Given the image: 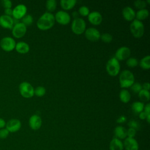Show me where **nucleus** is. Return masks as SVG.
Returning <instances> with one entry per match:
<instances>
[{"label":"nucleus","mask_w":150,"mask_h":150,"mask_svg":"<svg viewBox=\"0 0 150 150\" xmlns=\"http://www.w3.org/2000/svg\"><path fill=\"white\" fill-rule=\"evenodd\" d=\"M55 23L54 16L50 12H45L37 21L38 28L42 30H46L52 28Z\"/></svg>","instance_id":"f257e3e1"},{"label":"nucleus","mask_w":150,"mask_h":150,"mask_svg":"<svg viewBox=\"0 0 150 150\" xmlns=\"http://www.w3.org/2000/svg\"><path fill=\"white\" fill-rule=\"evenodd\" d=\"M135 78L134 74L128 70H122L119 76V81L121 87L128 88L130 87L134 83Z\"/></svg>","instance_id":"f03ea898"},{"label":"nucleus","mask_w":150,"mask_h":150,"mask_svg":"<svg viewBox=\"0 0 150 150\" xmlns=\"http://www.w3.org/2000/svg\"><path fill=\"white\" fill-rule=\"evenodd\" d=\"M129 29L132 35L136 38H141L144 33V26L143 23L137 19L132 21L130 24Z\"/></svg>","instance_id":"7ed1b4c3"},{"label":"nucleus","mask_w":150,"mask_h":150,"mask_svg":"<svg viewBox=\"0 0 150 150\" xmlns=\"http://www.w3.org/2000/svg\"><path fill=\"white\" fill-rule=\"evenodd\" d=\"M120 64L115 57L111 58L106 64V71L111 76H116L120 72Z\"/></svg>","instance_id":"20e7f679"},{"label":"nucleus","mask_w":150,"mask_h":150,"mask_svg":"<svg viewBox=\"0 0 150 150\" xmlns=\"http://www.w3.org/2000/svg\"><path fill=\"white\" fill-rule=\"evenodd\" d=\"M86 23L83 18H77L73 19L71 28L72 32L76 35H81L86 30Z\"/></svg>","instance_id":"39448f33"},{"label":"nucleus","mask_w":150,"mask_h":150,"mask_svg":"<svg viewBox=\"0 0 150 150\" xmlns=\"http://www.w3.org/2000/svg\"><path fill=\"white\" fill-rule=\"evenodd\" d=\"M34 89L32 84L27 81L22 82L19 86L21 95L26 98H31L34 96Z\"/></svg>","instance_id":"423d86ee"},{"label":"nucleus","mask_w":150,"mask_h":150,"mask_svg":"<svg viewBox=\"0 0 150 150\" xmlns=\"http://www.w3.org/2000/svg\"><path fill=\"white\" fill-rule=\"evenodd\" d=\"M15 40L11 37L6 36L3 38L0 41L1 49L5 52H11L15 48Z\"/></svg>","instance_id":"0eeeda50"},{"label":"nucleus","mask_w":150,"mask_h":150,"mask_svg":"<svg viewBox=\"0 0 150 150\" xmlns=\"http://www.w3.org/2000/svg\"><path fill=\"white\" fill-rule=\"evenodd\" d=\"M54 16L55 21H56L59 24L66 25L69 23L71 20L70 15L69 13L64 11H57Z\"/></svg>","instance_id":"6e6552de"},{"label":"nucleus","mask_w":150,"mask_h":150,"mask_svg":"<svg viewBox=\"0 0 150 150\" xmlns=\"http://www.w3.org/2000/svg\"><path fill=\"white\" fill-rule=\"evenodd\" d=\"M26 26L22 22H18L15 23L12 29V35L16 38H21L23 37L26 32Z\"/></svg>","instance_id":"1a4fd4ad"},{"label":"nucleus","mask_w":150,"mask_h":150,"mask_svg":"<svg viewBox=\"0 0 150 150\" xmlns=\"http://www.w3.org/2000/svg\"><path fill=\"white\" fill-rule=\"evenodd\" d=\"M131 54V50L127 46H122L118 48L115 53V58L118 60H124L128 59Z\"/></svg>","instance_id":"9d476101"},{"label":"nucleus","mask_w":150,"mask_h":150,"mask_svg":"<svg viewBox=\"0 0 150 150\" xmlns=\"http://www.w3.org/2000/svg\"><path fill=\"white\" fill-rule=\"evenodd\" d=\"M27 8L23 4H19L12 9V16L15 19H22L26 15Z\"/></svg>","instance_id":"9b49d317"},{"label":"nucleus","mask_w":150,"mask_h":150,"mask_svg":"<svg viewBox=\"0 0 150 150\" xmlns=\"http://www.w3.org/2000/svg\"><path fill=\"white\" fill-rule=\"evenodd\" d=\"M100 33L97 29L94 28H89L85 30L86 38L93 42H96L100 39Z\"/></svg>","instance_id":"f8f14e48"},{"label":"nucleus","mask_w":150,"mask_h":150,"mask_svg":"<svg viewBox=\"0 0 150 150\" xmlns=\"http://www.w3.org/2000/svg\"><path fill=\"white\" fill-rule=\"evenodd\" d=\"M21 122L20 120L13 118L9 120L6 123V128L9 132H16L18 131L21 128Z\"/></svg>","instance_id":"ddd939ff"},{"label":"nucleus","mask_w":150,"mask_h":150,"mask_svg":"<svg viewBox=\"0 0 150 150\" xmlns=\"http://www.w3.org/2000/svg\"><path fill=\"white\" fill-rule=\"evenodd\" d=\"M14 25V19L9 16L2 15L0 16V26L4 29H12Z\"/></svg>","instance_id":"4468645a"},{"label":"nucleus","mask_w":150,"mask_h":150,"mask_svg":"<svg viewBox=\"0 0 150 150\" xmlns=\"http://www.w3.org/2000/svg\"><path fill=\"white\" fill-rule=\"evenodd\" d=\"M42 121L40 116L35 114L32 115L29 120V125L31 129L33 130L39 129L42 125Z\"/></svg>","instance_id":"2eb2a0df"},{"label":"nucleus","mask_w":150,"mask_h":150,"mask_svg":"<svg viewBox=\"0 0 150 150\" xmlns=\"http://www.w3.org/2000/svg\"><path fill=\"white\" fill-rule=\"evenodd\" d=\"M88 21L94 25H100L103 21V17L101 14L97 11H93L88 15Z\"/></svg>","instance_id":"dca6fc26"},{"label":"nucleus","mask_w":150,"mask_h":150,"mask_svg":"<svg viewBox=\"0 0 150 150\" xmlns=\"http://www.w3.org/2000/svg\"><path fill=\"white\" fill-rule=\"evenodd\" d=\"M123 145L126 150H138L139 148L138 142L134 138H125Z\"/></svg>","instance_id":"f3484780"},{"label":"nucleus","mask_w":150,"mask_h":150,"mask_svg":"<svg viewBox=\"0 0 150 150\" xmlns=\"http://www.w3.org/2000/svg\"><path fill=\"white\" fill-rule=\"evenodd\" d=\"M124 18L127 21H132L135 19V12L130 6H125L122 11Z\"/></svg>","instance_id":"a211bd4d"},{"label":"nucleus","mask_w":150,"mask_h":150,"mask_svg":"<svg viewBox=\"0 0 150 150\" xmlns=\"http://www.w3.org/2000/svg\"><path fill=\"white\" fill-rule=\"evenodd\" d=\"M15 49H16L17 52L21 54H25L29 51L30 47L27 43L21 41L16 43Z\"/></svg>","instance_id":"6ab92c4d"},{"label":"nucleus","mask_w":150,"mask_h":150,"mask_svg":"<svg viewBox=\"0 0 150 150\" xmlns=\"http://www.w3.org/2000/svg\"><path fill=\"white\" fill-rule=\"evenodd\" d=\"M124 145L122 141L117 138H113L110 143V150H123Z\"/></svg>","instance_id":"aec40b11"},{"label":"nucleus","mask_w":150,"mask_h":150,"mask_svg":"<svg viewBox=\"0 0 150 150\" xmlns=\"http://www.w3.org/2000/svg\"><path fill=\"white\" fill-rule=\"evenodd\" d=\"M114 134L117 138L119 139H125L127 135V129L122 126H117L114 129Z\"/></svg>","instance_id":"412c9836"},{"label":"nucleus","mask_w":150,"mask_h":150,"mask_svg":"<svg viewBox=\"0 0 150 150\" xmlns=\"http://www.w3.org/2000/svg\"><path fill=\"white\" fill-rule=\"evenodd\" d=\"M76 2V0H61L60 3L63 9L70 10L75 6Z\"/></svg>","instance_id":"4be33fe9"},{"label":"nucleus","mask_w":150,"mask_h":150,"mask_svg":"<svg viewBox=\"0 0 150 150\" xmlns=\"http://www.w3.org/2000/svg\"><path fill=\"white\" fill-rule=\"evenodd\" d=\"M144 108V104L141 101H135L131 105V109L136 114H139L141 112L143 111Z\"/></svg>","instance_id":"5701e85b"},{"label":"nucleus","mask_w":150,"mask_h":150,"mask_svg":"<svg viewBox=\"0 0 150 150\" xmlns=\"http://www.w3.org/2000/svg\"><path fill=\"white\" fill-rule=\"evenodd\" d=\"M120 100L124 103H127L129 101L131 98V94L126 89H122L119 94Z\"/></svg>","instance_id":"b1692460"},{"label":"nucleus","mask_w":150,"mask_h":150,"mask_svg":"<svg viewBox=\"0 0 150 150\" xmlns=\"http://www.w3.org/2000/svg\"><path fill=\"white\" fill-rule=\"evenodd\" d=\"M149 15V11L146 9H142L138 10L137 13H135V17L136 19L138 21H142L145 19Z\"/></svg>","instance_id":"393cba45"},{"label":"nucleus","mask_w":150,"mask_h":150,"mask_svg":"<svg viewBox=\"0 0 150 150\" xmlns=\"http://www.w3.org/2000/svg\"><path fill=\"white\" fill-rule=\"evenodd\" d=\"M139 66L143 69H149L150 68V56L147 55L142 58L139 61Z\"/></svg>","instance_id":"a878e982"},{"label":"nucleus","mask_w":150,"mask_h":150,"mask_svg":"<svg viewBox=\"0 0 150 150\" xmlns=\"http://www.w3.org/2000/svg\"><path fill=\"white\" fill-rule=\"evenodd\" d=\"M138 94L139 99L142 101H148L150 99V93L148 90L142 89Z\"/></svg>","instance_id":"bb28decb"},{"label":"nucleus","mask_w":150,"mask_h":150,"mask_svg":"<svg viewBox=\"0 0 150 150\" xmlns=\"http://www.w3.org/2000/svg\"><path fill=\"white\" fill-rule=\"evenodd\" d=\"M57 6V2L55 0H48L46 2V8L49 12H53Z\"/></svg>","instance_id":"cd10ccee"},{"label":"nucleus","mask_w":150,"mask_h":150,"mask_svg":"<svg viewBox=\"0 0 150 150\" xmlns=\"http://www.w3.org/2000/svg\"><path fill=\"white\" fill-rule=\"evenodd\" d=\"M33 17L31 15L29 14L26 15L22 18V23H23L26 26L31 25L33 23Z\"/></svg>","instance_id":"c85d7f7f"},{"label":"nucleus","mask_w":150,"mask_h":150,"mask_svg":"<svg viewBox=\"0 0 150 150\" xmlns=\"http://www.w3.org/2000/svg\"><path fill=\"white\" fill-rule=\"evenodd\" d=\"M126 64L129 67L133 68L137 66L138 64V60L134 57H129L126 61Z\"/></svg>","instance_id":"c756f323"},{"label":"nucleus","mask_w":150,"mask_h":150,"mask_svg":"<svg viewBox=\"0 0 150 150\" xmlns=\"http://www.w3.org/2000/svg\"><path fill=\"white\" fill-rule=\"evenodd\" d=\"M46 93V89L43 86H38L34 89V95L38 97H42Z\"/></svg>","instance_id":"7c9ffc66"},{"label":"nucleus","mask_w":150,"mask_h":150,"mask_svg":"<svg viewBox=\"0 0 150 150\" xmlns=\"http://www.w3.org/2000/svg\"><path fill=\"white\" fill-rule=\"evenodd\" d=\"M100 39L104 43H110L112 40V36L108 33H105L100 36Z\"/></svg>","instance_id":"2f4dec72"},{"label":"nucleus","mask_w":150,"mask_h":150,"mask_svg":"<svg viewBox=\"0 0 150 150\" xmlns=\"http://www.w3.org/2000/svg\"><path fill=\"white\" fill-rule=\"evenodd\" d=\"M146 5L147 4L146 1L143 0H137L134 2V6L139 9H145L146 6Z\"/></svg>","instance_id":"473e14b6"},{"label":"nucleus","mask_w":150,"mask_h":150,"mask_svg":"<svg viewBox=\"0 0 150 150\" xmlns=\"http://www.w3.org/2000/svg\"><path fill=\"white\" fill-rule=\"evenodd\" d=\"M130 87L134 93H138L142 89V85L138 82H134Z\"/></svg>","instance_id":"72a5a7b5"},{"label":"nucleus","mask_w":150,"mask_h":150,"mask_svg":"<svg viewBox=\"0 0 150 150\" xmlns=\"http://www.w3.org/2000/svg\"><path fill=\"white\" fill-rule=\"evenodd\" d=\"M79 14L83 16H88V15L90 13L89 9L86 6H81L79 8Z\"/></svg>","instance_id":"f704fd0d"},{"label":"nucleus","mask_w":150,"mask_h":150,"mask_svg":"<svg viewBox=\"0 0 150 150\" xmlns=\"http://www.w3.org/2000/svg\"><path fill=\"white\" fill-rule=\"evenodd\" d=\"M9 134V132L7 130L6 128L0 129V139H4L8 137Z\"/></svg>","instance_id":"c9c22d12"},{"label":"nucleus","mask_w":150,"mask_h":150,"mask_svg":"<svg viewBox=\"0 0 150 150\" xmlns=\"http://www.w3.org/2000/svg\"><path fill=\"white\" fill-rule=\"evenodd\" d=\"M128 125L129 128H134L135 130L138 129L139 128V124L138 123V122L135 121V120H130L128 123Z\"/></svg>","instance_id":"e433bc0d"},{"label":"nucleus","mask_w":150,"mask_h":150,"mask_svg":"<svg viewBox=\"0 0 150 150\" xmlns=\"http://www.w3.org/2000/svg\"><path fill=\"white\" fill-rule=\"evenodd\" d=\"M1 5L5 9L11 8L12 7V2L9 0H3L1 1Z\"/></svg>","instance_id":"4c0bfd02"},{"label":"nucleus","mask_w":150,"mask_h":150,"mask_svg":"<svg viewBox=\"0 0 150 150\" xmlns=\"http://www.w3.org/2000/svg\"><path fill=\"white\" fill-rule=\"evenodd\" d=\"M127 135L129 138H134L136 135V130L134 128H129V129L127 130Z\"/></svg>","instance_id":"58836bf2"},{"label":"nucleus","mask_w":150,"mask_h":150,"mask_svg":"<svg viewBox=\"0 0 150 150\" xmlns=\"http://www.w3.org/2000/svg\"><path fill=\"white\" fill-rule=\"evenodd\" d=\"M126 121H127V118H126V117L124 116V115H121V116L119 117V118L117 120V122L120 123V124H122V123H124Z\"/></svg>","instance_id":"ea45409f"},{"label":"nucleus","mask_w":150,"mask_h":150,"mask_svg":"<svg viewBox=\"0 0 150 150\" xmlns=\"http://www.w3.org/2000/svg\"><path fill=\"white\" fill-rule=\"evenodd\" d=\"M144 110L147 115H150V104H149V103H148L145 105H144Z\"/></svg>","instance_id":"a19ab883"},{"label":"nucleus","mask_w":150,"mask_h":150,"mask_svg":"<svg viewBox=\"0 0 150 150\" xmlns=\"http://www.w3.org/2000/svg\"><path fill=\"white\" fill-rule=\"evenodd\" d=\"M5 15L7 16H12V9L11 8H8V9H5L4 11Z\"/></svg>","instance_id":"79ce46f5"},{"label":"nucleus","mask_w":150,"mask_h":150,"mask_svg":"<svg viewBox=\"0 0 150 150\" xmlns=\"http://www.w3.org/2000/svg\"><path fill=\"white\" fill-rule=\"evenodd\" d=\"M142 89H144V90L149 91V88H150V84H149V83L148 82L143 83L142 85Z\"/></svg>","instance_id":"37998d69"},{"label":"nucleus","mask_w":150,"mask_h":150,"mask_svg":"<svg viewBox=\"0 0 150 150\" xmlns=\"http://www.w3.org/2000/svg\"><path fill=\"white\" fill-rule=\"evenodd\" d=\"M138 115H139V118L141 120H145L146 118V117H147V115L146 114V113L144 111L141 112Z\"/></svg>","instance_id":"c03bdc74"},{"label":"nucleus","mask_w":150,"mask_h":150,"mask_svg":"<svg viewBox=\"0 0 150 150\" xmlns=\"http://www.w3.org/2000/svg\"><path fill=\"white\" fill-rule=\"evenodd\" d=\"M6 125V122L5 120L1 118H0V129L4 128Z\"/></svg>","instance_id":"a18cd8bd"},{"label":"nucleus","mask_w":150,"mask_h":150,"mask_svg":"<svg viewBox=\"0 0 150 150\" xmlns=\"http://www.w3.org/2000/svg\"><path fill=\"white\" fill-rule=\"evenodd\" d=\"M72 15H73V18L75 19V18H79L78 17V16H79V13L77 12H73V13H72Z\"/></svg>","instance_id":"49530a36"},{"label":"nucleus","mask_w":150,"mask_h":150,"mask_svg":"<svg viewBox=\"0 0 150 150\" xmlns=\"http://www.w3.org/2000/svg\"><path fill=\"white\" fill-rule=\"evenodd\" d=\"M146 4L148 3V4H149L150 3V0H147L146 1Z\"/></svg>","instance_id":"de8ad7c7"}]
</instances>
